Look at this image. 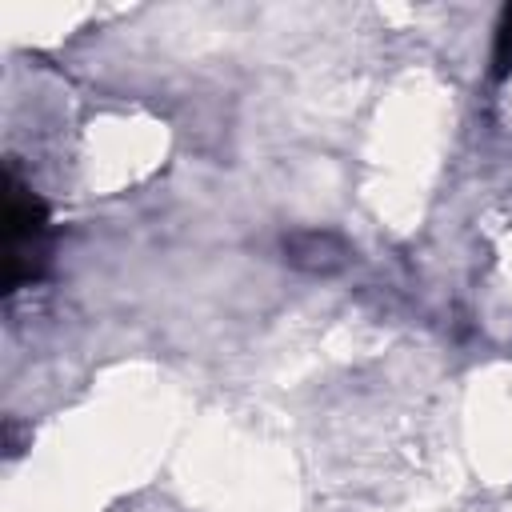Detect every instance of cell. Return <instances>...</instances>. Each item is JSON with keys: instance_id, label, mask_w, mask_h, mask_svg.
<instances>
[{"instance_id": "cell-1", "label": "cell", "mask_w": 512, "mask_h": 512, "mask_svg": "<svg viewBox=\"0 0 512 512\" xmlns=\"http://www.w3.org/2000/svg\"><path fill=\"white\" fill-rule=\"evenodd\" d=\"M44 236H48L44 204L8 176V288H20L40 272Z\"/></svg>"}]
</instances>
